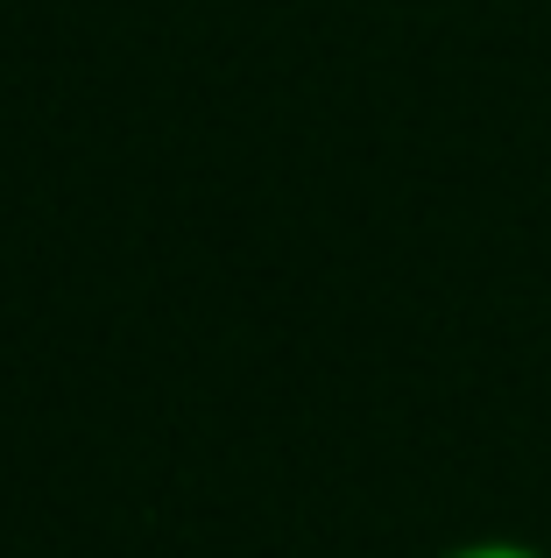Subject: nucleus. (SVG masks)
Returning a JSON list of instances; mask_svg holds the SVG:
<instances>
[{
    "label": "nucleus",
    "instance_id": "nucleus-1",
    "mask_svg": "<svg viewBox=\"0 0 551 558\" xmlns=\"http://www.w3.org/2000/svg\"><path fill=\"white\" fill-rule=\"evenodd\" d=\"M439 558H551V551L516 545V537H467V545H453V551H439Z\"/></svg>",
    "mask_w": 551,
    "mask_h": 558
}]
</instances>
